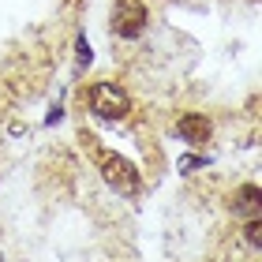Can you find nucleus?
I'll return each instance as SVG.
<instances>
[{
    "label": "nucleus",
    "mask_w": 262,
    "mask_h": 262,
    "mask_svg": "<svg viewBox=\"0 0 262 262\" xmlns=\"http://www.w3.org/2000/svg\"><path fill=\"white\" fill-rule=\"evenodd\" d=\"M146 23H150V11L146 4H139V0H116V8H113V30H116V38H139L142 30H146Z\"/></svg>",
    "instance_id": "7ed1b4c3"
},
{
    "label": "nucleus",
    "mask_w": 262,
    "mask_h": 262,
    "mask_svg": "<svg viewBox=\"0 0 262 262\" xmlns=\"http://www.w3.org/2000/svg\"><path fill=\"white\" fill-rule=\"evenodd\" d=\"M94 60V53H90V41L86 38H79V68H86Z\"/></svg>",
    "instance_id": "0eeeda50"
},
{
    "label": "nucleus",
    "mask_w": 262,
    "mask_h": 262,
    "mask_svg": "<svg viewBox=\"0 0 262 262\" xmlns=\"http://www.w3.org/2000/svg\"><path fill=\"white\" fill-rule=\"evenodd\" d=\"M98 165H101L105 184H109L116 195H135L139 187H142V176H139V169H135V165H131L127 158H120V154H101V158H98Z\"/></svg>",
    "instance_id": "f03ea898"
},
{
    "label": "nucleus",
    "mask_w": 262,
    "mask_h": 262,
    "mask_svg": "<svg viewBox=\"0 0 262 262\" xmlns=\"http://www.w3.org/2000/svg\"><path fill=\"white\" fill-rule=\"evenodd\" d=\"M90 109L101 120H124L131 113V98L116 82H98V86H90Z\"/></svg>",
    "instance_id": "f257e3e1"
},
{
    "label": "nucleus",
    "mask_w": 262,
    "mask_h": 262,
    "mask_svg": "<svg viewBox=\"0 0 262 262\" xmlns=\"http://www.w3.org/2000/svg\"><path fill=\"white\" fill-rule=\"evenodd\" d=\"M244 240L251 244V247H258V244H262V221H258V217H251V221L244 225Z\"/></svg>",
    "instance_id": "423d86ee"
},
{
    "label": "nucleus",
    "mask_w": 262,
    "mask_h": 262,
    "mask_svg": "<svg viewBox=\"0 0 262 262\" xmlns=\"http://www.w3.org/2000/svg\"><path fill=\"white\" fill-rule=\"evenodd\" d=\"M176 131H180V139H184V142H191V146H202V142L213 135V124H210L202 113H184L180 120H176Z\"/></svg>",
    "instance_id": "20e7f679"
},
{
    "label": "nucleus",
    "mask_w": 262,
    "mask_h": 262,
    "mask_svg": "<svg viewBox=\"0 0 262 262\" xmlns=\"http://www.w3.org/2000/svg\"><path fill=\"white\" fill-rule=\"evenodd\" d=\"M0 262H4V255H0Z\"/></svg>",
    "instance_id": "1a4fd4ad"
},
{
    "label": "nucleus",
    "mask_w": 262,
    "mask_h": 262,
    "mask_svg": "<svg viewBox=\"0 0 262 262\" xmlns=\"http://www.w3.org/2000/svg\"><path fill=\"white\" fill-rule=\"evenodd\" d=\"M236 210L247 213V217H258V213H262V199H258L255 184H244L240 191H236Z\"/></svg>",
    "instance_id": "39448f33"
},
{
    "label": "nucleus",
    "mask_w": 262,
    "mask_h": 262,
    "mask_svg": "<svg viewBox=\"0 0 262 262\" xmlns=\"http://www.w3.org/2000/svg\"><path fill=\"white\" fill-rule=\"evenodd\" d=\"M195 169H206V158H184L180 161V172H195Z\"/></svg>",
    "instance_id": "6e6552de"
}]
</instances>
